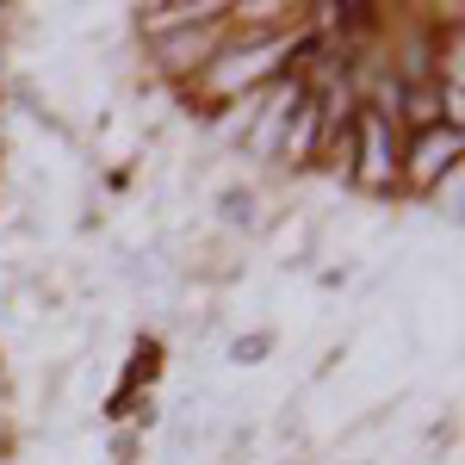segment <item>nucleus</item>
<instances>
[{"label": "nucleus", "instance_id": "1", "mask_svg": "<svg viewBox=\"0 0 465 465\" xmlns=\"http://www.w3.org/2000/svg\"><path fill=\"white\" fill-rule=\"evenodd\" d=\"M230 32H236V13L223 6V13H212V19H193V25H174V32H162V37H143L149 81H162L168 94H180V87H186V81L223 50V37H230Z\"/></svg>", "mask_w": 465, "mask_h": 465}, {"label": "nucleus", "instance_id": "2", "mask_svg": "<svg viewBox=\"0 0 465 465\" xmlns=\"http://www.w3.org/2000/svg\"><path fill=\"white\" fill-rule=\"evenodd\" d=\"M453 168H465V131H453V124L410 131L403 155H397V193H434Z\"/></svg>", "mask_w": 465, "mask_h": 465}, {"label": "nucleus", "instance_id": "3", "mask_svg": "<svg viewBox=\"0 0 465 465\" xmlns=\"http://www.w3.org/2000/svg\"><path fill=\"white\" fill-rule=\"evenodd\" d=\"M212 223L217 236H230V242H242V236H261L273 217H267V199H261V180L242 174V180H223L212 193Z\"/></svg>", "mask_w": 465, "mask_h": 465}, {"label": "nucleus", "instance_id": "4", "mask_svg": "<svg viewBox=\"0 0 465 465\" xmlns=\"http://www.w3.org/2000/svg\"><path fill=\"white\" fill-rule=\"evenodd\" d=\"M273 348H280V335H273V329H242V335H230V341H223V360H230V366H261Z\"/></svg>", "mask_w": 465, "mask_h": 465}, {"label": "nucleus", "instance_id": "5", "mask_svg": "<svg viewBox=\"0 0 465 465\" xmlns=\"http://www.w3.org/2000/svg\"><path fill=\"white\" fill-rule=\"evenodd\" d=\"M460 193H465V168H453V174H447V180H440V186L429 193L434 212L447 217V223H460Z\"/></svg>", "mask_w": 465, "mask_h": 465}, {"label": "nucleus", "instance_id": "6", "mask_svg": "<svg viewBox=\"0 0 465 465\" xmlns=\"http://www.w3.org/2000/svg\"><path fill=\"white\" fill-rule=\"evenodd\" d=\"M0 149H6V118H0Z\"/></svg>", "mask_w": 465, "mask_h": 465}]
</instances>
